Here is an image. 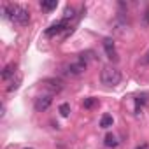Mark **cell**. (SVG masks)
Segmentation results:
<instances>
[{
	"label": "cell",
	"mask_w": 149,
	"mask_h": 149,
	"mask_svg": "<svg viewBox=\"0 0 149 149\" xmlns=\"http://www.w3.org/2000/svg\"><path fill=\"white\" fill-rule=\"evenodd\" d=\"M100 81L105 84V86H118L121 83V72L116 68V67H104L102 68V74H100Z\"/></svg>",
	"instance_id": "7a4b0ae2"
},
{
	"label": "cell",
	"mask_w": 149,
	"mask_h": 149,
	"mask_svg": "<svg viewBox=\"0 0 149 149\" xmlns=\"http://www.w3.org/2000/svg\"><path fill=\"white\" fill-rule=\"evenodd\" d=\"M25 149H32V147H25Z\"/></svg>",
	"instance_id": "9a60e30c"
},
{
	"label": "cell",
	"mask_w": 149,
	"mask_h": 149,
	"mask_svg": "<svg viewBox=\"0 0 149 149\" xmlns=\"http://www.w3.org/2000/svg\"><path fill=\"white\" fill-rule=\"evenodd\" d=\"M19 83H21V77H18L11 86H7V91H14V90H18V86H19Z\"/></svg>",
	"instance_id": "4fadbf2b"
},
{
	"label": "cell",
	"mask_w": 149,
	"mask_h": 149,
	"mask_svg": "<svg viewBox=\"0 0 149 149\" xmlns=\"http://www.w3.org/2000/svg\"><path fill=\"white\" fill-rule=\"evenodd\" d=\"M104 144H105L107 147H116V146H118V139H116L112 133H107V135H105V140H104Z\"/></svg>",
	"instance_id": "9c48e42d"
},
{
	"label": "cell",
	"mask_w": 149,
	"mask_h": 149,
	"mask_svg": "<svg viewBox=\"0 0 149 149\" xmlns=\"http://www.w3.org/2000/svg\"><path fill=\"white\" fill-rule=\"evenodd\" d=\"M65 28H68V19H60V21H56V23H53L47 30H46V35L47 37H54V35H58V33H61Z\"/></svg>",
	"instance_id": "3957f363"
},
{
	"label": "cell",
	"mask_w": 149,
	"mask_h": 149,
	"mask_svg": "<svg viewBox=\"0 0 149 149\" xmlns=\"http://www.w3.org/2000/svg\"><path fill=\"white\" fill-rule=\"evenodd\" d=\"M56 6H58V2L56 0H51V2H40V7L42 9H46V11H53V9H56Z\"/></svg>",
	"instance_id": "30bf717a"
},
{
	"label": "cell",
	"mask_w": 149,
	"mask_h": 149,
	"mask_svg": "<svg viewBox=\"0 0 149 149\" xmlns=\"http://www.w3.org/2000/svg\"><path fill=\"white\" fill-rule=\"evenodd\" d=\"M84 70H86V63H83V61H76V63H70L65 67V72L68 76H81Z\"/></svg>",
	"instance_id": "5b68a950"
},
{
	"label": "cell",
	"mask_w": 149,
	"mask_h": 149,
	"mask_svg": "<svg viewBox=\"0 0 149 149\" xmlns=\"http://www.w3.org/2000/svg\"><path fill=\"white\" fill-rule=\"evenodd\" d=\"M146 61L149 63V51H147V54H146Z\"/></svg>",
	"instance_id": "5bb4252c"
},
{
	"label": "cell",
	"mask_w": 149,
	"mask_h": 149,
	"mask_svg": "<svg viewBox=\"0 0 149 149\" xmlns=\"http://www.w3.org/2000/svg\"><path fill=\"white\" fill-rule=\"evenodd\" d=\"M60 114H61L63 118H67V116L70 114V104H61V105H60Z\"/></svg>",
	"instance_id": "8fae6325"
},
{
	"label": "cell",
	"mask_w": 149,
	"mask_h": 149,
	"mask_svg": "<svg viewBox=\"0 0 149 149\" xmlns=\"http://www.w3.org/2000/svg\"><path fill=\"white\" fill-rule=\"evenodd\" d=\"M51 104H53V95H40V97L35 100V111H37V112L47 111Z\"/></svg>",
	"instance_id": "277c9868"
},
{
	"label": "cell",
	"mask_w": 149,
	"mask_h": 149,
	"mask_svg": "<svg viewBox=\"0 0 149 149\" xmlns=\"http://www.w3.org/2000/svg\"><path fill=\"white\" fill-rule=\"evenodd\" d=\"M14 74H16V65H14V63H9V65L4 68V72H2V79L7 81V79L14 77Z\"/></svg>",
	"instance_id": "52a82bcc"
},
{
	"label": "cell",
	"mask_w": 149,
	"mask_h": 149,
	"mask_svg": "<svg viewBox=\"0 0 149 149\" xmlns=\"http://www.w3.org/2000/svg\"><path fill=\"white\" fill-rule=\"evenodd\" d=\"M104 47H105V53L111 60H118V53H116V46H114V40L112 39H105L104 40Z\"/></svg>",
	"instance_id": "8992f818"
},
{
	"label": "cell",
	"mask_w": 149,
	"mask_h": 149,
	"mask_svg": "<svg viewBox=\"0 0 149 149\" xmlns=\"http://www.w3.org/2000/svg\"><path fill=\"white\" fill-rule=\"evenodd\" d=\"M112 123H114V119H112L111 114H104L102 119H100V126L102 128H109V126H112Z\"/></svg>",
	"instance_id": "ba28073f"
},
{
	"label": "cell",
	"mask_w": 149,
	"mask_h": 149,
	"mask_svg": "<svg viewBox=\"0 0 149 149\" xmlns=\"http://www.w3.org/2000/svg\"><path fill=\"white\" fill-rule=\"evenodd\" d=\"M95 104H97V98L90 97V98H86V100L83 102V107H84V109H91V107H93Z\"/></svg>",
	"instance_id": "7c38bea8"
},
{
	"label": "cell",
	"mask_w": 149,
	"mask_h": 149,
	"mask_svg": "<svg viewBox=\"0 0 149 149\" xmlns=\"http://www.w3.org/2000/svg\"><path fill=\"white\" fill-rule=\"evenodd\" d=\"M4 14L16 25L19 26H26L30 23V13L26 9H23L21 6H14V4H9L4 7Z\"/></svg>",
	"instance_id": "6da1fadb"
}]
</instances>
